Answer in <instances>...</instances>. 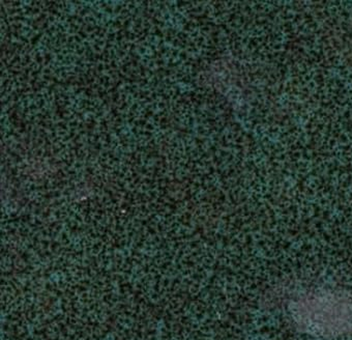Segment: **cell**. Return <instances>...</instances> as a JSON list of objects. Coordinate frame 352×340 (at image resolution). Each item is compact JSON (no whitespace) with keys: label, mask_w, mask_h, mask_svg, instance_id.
Returning <instances> with one entry per match:
<instances>
[{"label":"cell","mask_w":352,"mask_h":340,"mask_svg":"<svg viewBox=\"0 0 352 340\" xmlns=\"http://www.w3.org/2000/svg\"><path fill=\"white\" fill-rule=\"evenodd\" d=\"M290 315L304 333L338 337L352 333V295L333 290L310 293L292 301Z\"/></svg>","instance_id":"obj_1"}]
</instances>
